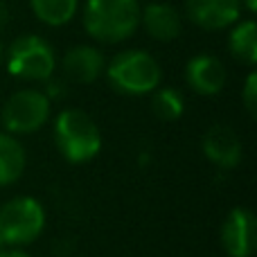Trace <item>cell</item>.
Returning a JSON list of instances; mask_svg holds the SVG:
<instances>
[{
	"mask_svg": "<svg viewBox=\"0 0 257 257\" xmlns=\"http://www.w3.org/2000/svg\"><path fill=\"white\" fill-rule=\"evenodd\" d=\"M84 30L99 43H122L140 27V3L138 0H86Z\"/></svg>",
	"mask_w": 257,
	"mask_h": 257,
	"instance_id": "1",
	"label": "cell"
},
{
	"mask_svg": "<svg viewBox=\"0 0 257 257\" xmlns=\"http://www.w3.org/2000/svg\"><path fill=\"white\" fill-rule=\"evenodd\" d=\"M54 145L72 165L93 160L102 149V131L81 108H63L54 117Z\"/></svg>",
	"mask_w": 257,
	"mask_h": 257,
	"instance_id": "2",
	"label": "cell"
},
{
	"mask_svg": "<svg viewBox=\"0 0 257 257\" xmlns=\"http://www.w3.org/2000/svg\"><path fill=\"white\" fill-rule=\"evenodd\" d=\"M108 84L122 95L140 97L160 88L163 70L158 61L145 50H122L104 68Z\"/></svg>",
	"mask_w": 257,
	"mask_h": 257,
	"instance_id": "3",
	"label": "cell"
},
{
	"mask_svg": "<svg viewBox=\"0 0 257 257\" xmlns=\"http://www.w3.org/2000/svg\"><path fill=\"white\" fill-rule=\"evenodd\" d=\"M45 228V210L34 196H14L0 205V239L9 248L34 244Z\"/></svg>",
	"mask_w": 257,
	"mask_h": 257,
	"instance_id": "4",
	"label": "cell"
},
{
	"mask_svg": "<svg viewBox=\"0 0 257 257\" xmlns=\"http://www.w3.org/2000/svg\"><path fill=\"white\" fill-rule=\"evenodd\" d=\"M7 70L23 81H48L57 70L54 48L39 34H21L7 48Z\"/></svg>",
	"mask_w": 257,
	"mask_h": 257,
	"instance_id": "5",
	"label": "cell"
},
{
	"mask_svg": "<svg viewBox=\"0 0 257 257\" xmlns=\"http://www.w3.org/2000/svg\"><path fill=\"white\" fill-rule=\"evenodd\" d=\"M50 108L52 102L45 97L43 90L23 88L16 90L0 108V122L12 136H27L39 131L50 120Z\"/></svg>",
	"mask_w": 257,
	"mask_h": 257,
	"instance_id": "6",
	"label": "cell"
},
{
	"mask_svg": "<svg viewBox=\"0 0 257 257\" xmlns=\"http://www.w3.org/2000/svg\"><path fill=\"white\" fill-rule=\"evenodd\" d=\"M221 244L230 257H253L257 248V219L248 208L228 212L221 226Z\"/></svg>",
	"mask_w": 257,
	"mask_h": 257,
	"instance_id": "7",
	"label": "cell"
},
{
	"mask_svg": "<svg viewBox=\"0 0 257 257\" xmlns=\"http://www.w3.org/2000/svg\"><path fill=\"white\" fill-rule=\"evenodd\" d=\"M185 14L201 30H226L239 21L241 0H185Z\"/></svg>",
	"mask_w": 257,
	"mask_h": 257,
	"instance_id": "8",
	"label": "cell"
},
{
	"mask_svg": "<svg viewBox=\"0 0 257 257\" xmlns=\"http://www.w3.org/2000/svg\"><path fill=\"white\" fill-rule=\"evenodd\" d=\"M226 66L214 54H196L185 66V81L196 95L212 97L219 95L226 86Z\"/></svg>",
	"mask_w": 257,
	"mask_h": 257,
	"instance_id": "9",
	"label": "cell"
},
{
	"mask_svg": "<svg viewBox=\"0 0 257 257\" xmlns=\"http://www.w3.org/2000/svg\"><path fill=\"white\" fill-rule=\"evenodd\" d=\"M203 154L217 167L235 169L241 163V156H244L239 133L228 124L210 126L203 136Z\"/></svg>",
	"mask_w": 257,
	"mask_h": 257,
	"instance_id": "10",
	"label": "cell"
},
{
	"mask_svg": "<svg viewBox=\"0 0 257 257\" xmlns=\"http://www.w3.org/2000/svg\"><path fill=\"white\" fill-rule=\"evenodd\" d=\"M106 59L95 45H75L61 59V72L72 84H93L104 75Z\"/></svg>",
	"mask_w": 257,
	"mask_h": 257,
	"instance_id": "11",
	"label": "cell"
},
{
	"mask_svg": "<svg viewBox=\"0 0 257 257\" xmlns=\"http://www.w3.org/2000/svg\"><path fill=\"white\" fill-rule=\"evenodd\" d=\"M140 25L154 41L167 43L181 36L183 16L174 5L167 3H149L140 7Z\"/></svg>",
	"mask_w": 257,
	"mask_h": 257,
	"instance_id": "12",
	"label": "cell"
},
{
	"mask_svg": "<svg viewBox=\"0 0 257 257\" xmlns=\"http://www.w3.org/2000/svg\"><path fill=\"white\" fill-rule=\"evenodd\" d=\"M27 165V154L12 133L0 131V187L12 185L23 176Z\"/></svg>",
	"mask_w": 257,
	"mask_h": 257,
	"instance_id": "13",
	"label": "cell"
},
{
	"mask_svg": "<svg viewBox=\"0 0 257 257\" xmlns=\"http://www.w3.org/2000/svg\"><path fill=\"white\" fill-rule=\"evenodd\" d=\"M228 50L232 59L244 66L257 63V25L255 21H237L228 36Z\"/></svg>",
	"mask_w": 257,
	"mask_h": 257,
	"instance_id": "14",
	"label": "cell"
},
{
	"mask_svg": "<svg viewBox=\"0 0 257 257\" xmlns=\"http://www.w3.org/2000/svg\"><path fill=\"white\" fill-rule=\"evenodd\" d=\"M32 14L50 27H61L77 16L79 0H30Z\"/></svg>",
	"mask_w": 257,
	"mask_h": 257,
	"instance_id": "15",
	"label": "cell"
},
{
	"mask_svg": "<svg viewBox=\"0 0 257 257\" xmlns=\"http://www.w3.org/2000/svg\"><path fill=\"white\" fill-rule=\"evenodd\" d=\"M151 111L163 122H176L185 111V99L176 88H156L151 93Z\"/></svg>",
	"mask_w": 257,
	"mask_h": 257,
	"instance_id": "16",
	"label": "cell"
},
{
	"mask_svg": "<svg viewBox=\"0 0 257 257\" xmlns=\"http://www.w3.org/2000/svg\"><path fill=\"white\" fill-rule=\"evenodd\" d=\"M241 99H244V106H246V111H248V115L255 117L257 115V75L255 72H250V75L246 77Z\"/></svg>",
	"mask_w": 257,
	"mask_h": 257,
	"instance_id": "17",
	"label": "cell"
},
{
	"mask_svg": "<svg viewBox=\"0 0 257 257\" xmlns=\"http://www.w3.org/2000/svg\"><path fill=\"white\" fill-rule=\"evenodd\" d=\"M50 81V79H48ZM45 93V97L52 102V99H57V97H63L66 95V81H50V86H48V90H43Z\"/></svg>",
	"mask_w": 257,
	"mask_h": 257,
	"instance_id": "18",
	"label": "cell"
},
{
	"mask_svg": "<svg viewBox=\"0 0 257 257\" xmlns=\"http://www.w3.org/2000/svg\"><path fill=\"white\" fill-rule=\"evenodd\" d=\"M12 23V12H9V5L5 0H0V32H5Z\"/></svg>",
	"mask_w": 257,
	"mask_h": 257,
	"instance_id": "19",
	"label": "cell"
},
{
	"mask_svg": "<svg viewBox=\"0 0 257 257\" xmlns=\"http://www.w3.org/2000/svg\"><path fill=\"white\" fill-rule=\"evenodd\" d=\"M0 257H32L30 253H25V250H23V248H5L3 250V253H0Z\"/></svg>",
	"mask_w": 257,
	"mask_h": 257,
	"instance_id": "20",
	"label": "cell"
},
{
	"mask_svg": "<svg viewBox=\"0 0 257 257\" xmlns=\"http://www.w3.org/2000/svg\"><path fill=\"white\" fill-rule=\"evenodd\" d=\"M241 3H246V9H248L250 14L257 12V0H241Z\"/></svg>",
	"mask_w": 257,
	"mask_h": 257,
	"instance_id": "21",
	"label": "cell"
},
{
	"mask_svg": "<svg viewBox=\"0 0 257 257\" xmlns=\"http://www.w3.org/2000/svg\"><path fill=\"white\" fill-rule=\"evenodd\" d=\"M3 57H5V50H3V43H0V63H3Z\"/></svg>",
	"mask_w": 257,
	"mask_h": 257,
	"instance_id": "22",
	"label": "cell"
},
{
	"mask_svg": "<svg viewBox=\"0 0 257 257\" xmlns=\"http://www.w3.org/2000/svg\"><path fill=\"white\" fill-rule=\"evenodd\" d=\"M5 248H7V246H5V244H3V239H0V253H3Z\"/></svg>",
	"mask_w": 257,
	"mask_h": 257,
	"instance_id": "23",
	"label": "cell"
}]
</instances>
